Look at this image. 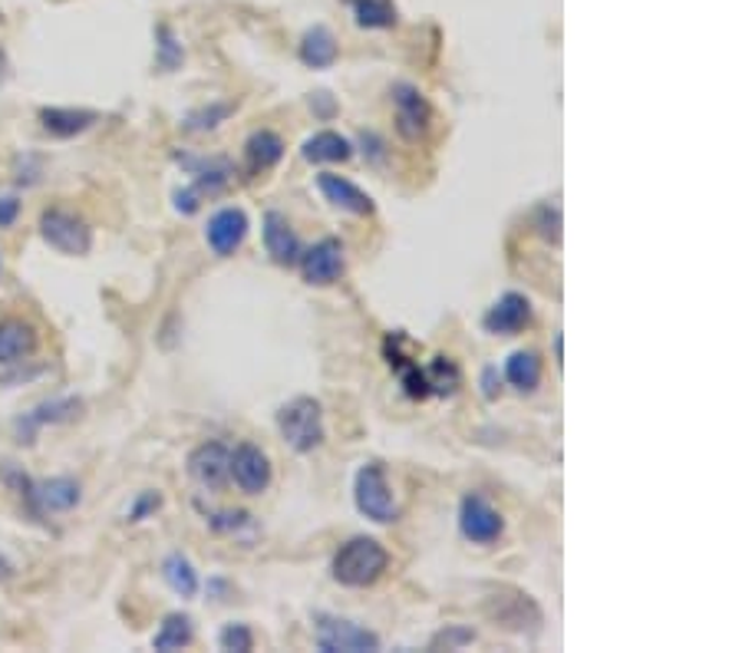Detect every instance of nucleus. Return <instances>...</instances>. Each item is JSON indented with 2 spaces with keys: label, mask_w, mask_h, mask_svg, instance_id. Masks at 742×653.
<instances>
[{
  "label": "nucleus",
  "mask_w": 742,
  "mask_h": 653,
  "mask_svg": "<svg viewBox=\"0 0 742 653\" xmlns=\"http://www.w3.org/2000/svg\"><path fill=\"white\" fill-rule=\"evenodd\" d=\"M390 565L386 548L377 538H350L334 558V578L343 588H370Z\"/></svg>",
  "instance_id": "1"
},
{
  "label": "nucleus",
  "mask_w": 742,
  "mask_h": 653,
  "mask_svg": "<svg viewBox=\"0 0 742 653\" xmlns=\"http://www.w3.org/2000/svg\"><path fill=\"white\" fill-rule=\"evenodd\" d=\"M277 429L284 436V443L307 456L314 453L320 443H324V413H320V403L310 400V396H297L291 403H284L277 410Z\"/></svg>",
  "instance_id": "2"
},
{
  "label": "nucleus",
  "mask_w": 742,
  "mask_h": 653,
  "mask_svg": "<svg viewBox=\"0 0 742 653\" xmlns=\"http://www.w3.org/2000/svg\"><path fill=\"white\" fill-rule=\"evenodd\" d=\"M353 499H357V509L370 519V522H380V525H390L400 519V505H396V496L390 489V479L383 472L380 462H367L360 472H357V482H353Z\"/></svg>",
  "instance_id": "3"
},
{
  "label": "nucleus",
  "mask_w": 742,
  "mask_h": 653,
  "mask_svg": "<svg viewBox=\"0 0 742 653\" xmlns=\"http://www.w3.org/2000/svg\"><path fill=\"white\" fill-rule=\"evenodd\" d=\"M40 235L50 248H56L59 254H69V258H83L92 248L89 225L79 215L63 211V208H46L40 215Z\"/></svg>",
  "instance_id": "4"
},
{
  "label": "nucleus",
  "mask_w": 742,
  "mask_h": 653,
  "mask_svg": "<svg viewBox=\"0 0 742 653\" xmlns=\"http://www.w3.org/2000/svg\"><path fill=\"white\" fill-rule=\"evenodd\" d=\"M459 532L472 542V545H492L502 538L505 532V519L502 512L482 499V496H466L459 505Z\"/></svg>",
  "instance_id": "5"
},
{
  "label": "nucleus",
  "mask_w": 742,
  "mask_h": 653,
  "mask_svg": "<svg viewBox=\"0 0 742 653\" xmlns=\"http://www.w3.org/2000/svg\"><path fill=\"white\" fill-rule=\"evenodd\" d=\"M317 647L324 653H377L380 638L367 628H357L353 621L320 618L317 621Z\"/></svg>",
  "instance_id": "6"
},
{
  "label": "nucleus",
  "mask_w": 742,
  "mask_h": 653,
  "mask_svg": "<svg viewBox=\"0 0 742 653\" xmlns=\"http://www.w3.org/2000/svg\"><path fill=\"white\" fill-rule=\"evenodd\" d=\"M301 264V274L307 284L314 287H327V284H337L347 271V258H343V244L337 238H324L317 241L314 248L301 251L297 258Z\"/></svg>",
  "instance_id": "7"
},
{
  "label": "nucleus",
  "mask_w": 742,
  "mask_h": 653,
  "mask_svg": "<svg viewBox=\"0 0 742 653\" xmlns=\"http://www.w3.org/2000/svg\"><path fill=\"white\" fill-rule=\"evenodd\" d=\"M393 106H396V132L406 142H419L429 129V102L426 96L410 86V83H396L393 86Z\"/></svg>",
  "instance_id": "8"
},
{
  "label": "nucleus",
  "mask_w": 742,
  "mask_h": 653,
  "mask_svg": "<svg viewBox=\"0 0 742 653\" xmlns=\"http://www.w3.org/2000/svg\"><path fill=\"white\" fill-rule=\"evenodd\" d=\"M482 327L495 337H515L532 327V301L519 291L502 294L482 317Z\"/></svg>",
  "instance_id": "9"
},
{
  "label": "nucleus",
  "mask_w": 742,
  "mask_h": 653,
  "mask_svg": "<svg viewBox=\"0 0 742 653\" xmlns=\"http://www.w3.org/2000/svg\"><path fill=\"white\" fill-rule=\"evenodd\" d=\"M188 476L201 489H221L231 479V449L225 443H201L188 456Z\"/></svg>",
  "instance_id": "10"
},
{
  "label": "nucleus",
  "mask_w": 742,
  "mask_h": 653,
  "mask_svg": "<svg viewBox=\"0 0 742 653\" xmlns=\"http://www.w3.org/2000/svg\"><path fill=\"white\" fill-rule=\"evenodd\" d=\"M231 479H234V486L244 496H261L271 486V462H268V456L258 446H251V443L238 446L231 453Z\"/></svg>",
  "instance_id": "11"
},
{
  "label": "nucleus",
  "mask_w": 742,
  "mask_h": 653,
  "mask_svg": "<svg viewBox=\"0 0 742 653\" xmlns=\"http://www.w3.org/2000/svg\"><path fill=\"white\" fill-rule=\"evenodd\" d=\"M20 496H26V502L40 512V515H53V512H69L73 505H79V482L56 476V479H43V482H30Z\"/></svg>",
  "instance_id": "12"
},
{
  "label": "nucleus",
  "mask_w": 742,
  "mask_h": 653,
  "mask_svg": "<svg viewBox=\"0 0 742 653\" xmlns=\"http://www.w3.org/2000/svg\"><path fill=\"white\" fill-rule=\"evenodd\" d=\"M248 235V215L241 208H221L208 218V228H205V238H208V248L218 254V258H228L241 248Z\"/></svg>",
  "instance_id": "13"
},
{
  "label": "nucleus",
  "mask_w": 742,
  "mask_h": 653,
  "mask_svg": "<svg viewBox=\"0 0 742 653\" xmlns=\"http://www.w3.org/2000/svg\"><path fill=\"white\" fill-rule=\"evenodd\" d=\"M317 188L324 192V198L334 205V208H340V211H350V215H360V218H367V215H373V198L363 192V188H357L350 178H343V175H334V172H320L317 175Z\"/></svg>",
  "instance_id": "14"
},
{
  "label": "nucleus",
  "mask_w": 742,
  "mask_h": 653,
  "mask_svg": "<svg viewBox=\"0 0 742 653\" xmlns=\"http://www.w3.org/2000/svg\"><path fill=\"white\" fill-rule=\"evenodd\" d=\"M264 248H268L271 261L281 264V268H291L301 258V241H297L291 221L281 211H268L264 215Z\"/></svg>",
  "instance_id": "15"
},
{
  "label": "nucleus",
  "mask_w": 742,
  "mask_h": 653,
  "mask_svg": "<svg viewBox=\"0 0 742 653\" xmlns=\"http://www.w3.org/2000/svg\"><path fill=\"white\" fill-rule=\"evenodd\" d=\"M36 330L26 320H0V367H13L23 363L26 357L36 353Z\"/></svg>",
  "instance_id": "16"
},
{
  "label": "nucleus",
  "mask_w": 742,
  "mask_h": 653,
  "mask_svg": "<svg viewBox=\"0 0 742 653\" xmlns=\"http://www.w3.org/2000/svg\"><path fill=\"white\" fill-rule=\"evenodd\" d=\"M96 119H99V112H92V109H59V106L40 109L43 129H46L50 135H59V139H69V135L86 132Z\"/></svg>",
  "instance_id": "17"
},
{
  "label": "nucleus",
  "mask_w": 742,
  "mask_h": 653,
  "mask_svg": "<svg viewBox=\"0 0 742 653\" xmlns=\"http://www.w3.org/2000/svg\"><path fill=\"white\" fill-rule=\"evenodd\" d=\"M281 155H284V142H281V135L271 132V129H258V132H251L248 142H244V162H248L251 172H268V168H274V165L281 162Z\"/></svg>",
  "instance_id": "18"
},
{
  "label": "nucleus",
  "mask_w": 742,
  "mask_h": 653,
  "mask_svg": "<svg viewBox=\"0 0 742 653\" xmlns=\"http://www.w3.org/2000/svg\"><path fill=\"white\" fill-rule=\"evenodd\" d=\"M337 40H334V33L327 30V26H314V30H307L304 33V40H301V59L310 66V69H327V66H334L337 63Z\"/></svg>",
  "instance_id": "19"
},
{
  "label": "nucleus",
  "mask_w": 742,
  "mask_h": 653,
  "mask_svg": "<svg viewBox=\"0 0 742 653\" xmlns=\"http://www.w3.org/2000/svg\"><path fill=\"white\" fill-rule=\"evenodd\" d=\"M301 155H304L307 162H347V159L353 155V145H350V139H343L340 132L324 129V132H317V135H310V139L304 142Z\"/></svg>",
  "instance_id": "20"
},
{
  "label": "nucleus",
  "mask_w": 742,
  "mask_h": 653,
  "mask_svg": "<svg viewBox=\"0 0 742 653\" xmlns=\"http://www.w3.org/2000/svg\"><path fill=\"white\" fill-rule=\"evenodd\" d=\"M505 377H509V383H512L519 393L538 390V383H542V360H538V353H535V350H519V353H512L509 363H505Z\"/></svg>",
  "instance_id": "21"
},
{
  "label": "nucleus",
  "mask_w": 742,
  "mask_h": 653,
  "mask_svg": "<svg viewBox=\"0 0 742 653\" xmlns=\"http://www.w3.org/2000/svg\"><path fill=\"white\" fill-rule=\"evenodd\" d=\"M162 578H165L168 588H172L175 595H182V598H195V595H198V575H195L192 562L182 558L178 552L168 555V558L162 562Z\"/></svg>",
  "instance_id": "22"
},
{
  "label": "nucleus",
  "mask_w": 742,
  "mask_h": 653,
  "mask_svg": "<svg viewBox=\"0 0 742 653\" xmlns=\"http://www.w3.org/2000/svg\"><path fill=\"white\" fill-rule=\"evenodd\" d=\"M192 644V618L188 614H168L159 628V634L152 638V647L162 653L182 651Z\"/></svg>",
  "instance_id": "23"
},
{
  "label": "nucleus",
  "mask_w": 742,
  "mask_h": 653,
  "mask_svg": "<svg viewBox=\"0 0 742 653\" xmlns=\"http://www.w3.org/2000/svg\"><path fill=\"white\" fill-rule=\"evenodd\" d=\"M350 3H353L357 23L367 30H390L400 20L393 0H350Z\"/></svg>",
  "instance_id": "24"
},
{
  "label": "nucleus",
  "mask_w": 742,
  "mask_h": 653,
  "mask_svg": "<svg viewBox=\"0 0 742 653\" xmlns=\"http://www.w3.org/2000/svg\"><path fill=\"white\" fill-rule=\"evenodd\" d=\"M426 380H429V393H439V396H452L459 387H462V370L456 367V360L449 357H436L426 370Z\"/></svg>",
  "instance_id": "25"
},
{
  "label": "nucleus",
  "mask_w": 742,
  "mask_h": 653,
  "mask_svg": "<svg viewBox=\"0 0 742 653\" xmlns=\"http://www.w3.org/2000/svg\"><path fill=\"white\" fill-rule=\"evenodd\" d=\"M76 413H79V400H53V403H40V406L26 416V426L63 423V420H73Z\"/></svg>",
  "instance_id": "26"
},
{
  "label": "nucleus",
  "mask_w": 742,
  "mask_h": 653,
  "mask_svg": "<svg viewBox=\"0 0 742 653\" xmlns=\"http://www.w3.org/2000/svg\"><path fill=\"white\" fill-rule=\"evenodd\" d=\"M231 109L234 106H228V102H215V106H205V109H198V112H192L188 119H185V129H192V132H205V129H215L221 119H228L231 116Z\"/></svg>",
  "instance_id": "27"
},
{
  "label": "nucleus",
  "mask_w": 742,
  "mask_h": 653,
  "mask_svg": "<svg viewBox=\"0 0 742 653\" xmlns=\"http://www.w3.org/2000/svg\"><path fill=\"white\" fill-rule=\"evenodd\" d=\"M218 644H221V651L248 653L254 647V634H251L248 624H228V628L218 634Z\"/></svg>",
  "instance_id": "28"
},
{
  "label": "nucleus",
  "mask_w": 742,
  "mask_h": 653,
  "mask_svg": "<svg viewBox=\"0 0 742 653\" xmlns=\"http://www.w3.org/2000/svg\"><path fill=\"white\" fill-rule=\"evenodd\" d=\"M155 36H159V56H155V63H159L162 69H175V66L182 63V46H178V40L172 36L168 26H159Z\"/></svg>",
  "instance_id": "29"
},
{
  "label": "nucleus",
  "mask_w": 742,
  "mask_h": 653,
  "mask_svg": "<svg viewBox=\"0 0 742 653\" xmlns=\"http://www.w3.org/2000/svg\"><path fill=\"white\" fill-rule=\"evenodd\" d=\"M535 225H538V235L552 244L561 241V211L552 208V205H542L538 215H535Z\"/></svg>",
  "instance_id": "30"
},
{
  "label": "nucleus",
  "mask_w": 742,
  "mask_h": 653,
  "mask_svg": "<svg viewBox=\"0 0 742 653\" xmlns=\"http://www.w3.org/2000/svg\"><path fill=\"white\" fill-rule=\"evenodd\" d=\"M476 641V631H469V628H452V631H443L436 641H433V647L436 644H446V651H459V647H466V644H472Z\"/></svg>",
  "instance_id": "31"
},
{
  "label": "nucleus",
  "mask_w": 742,
  "mask_h": 653,
  "mask_svg": "<svg viewBox=\"0 0 742 653\" xmlns=\"http://www.w3.org/2000/svg\"><path fill=\"white\" fill-rule=\"evenodd\" d=\"M159 505H162V496H159V492H142V496H139V502L129 509V522H142V519H145V515H152Z\"/></svg>",
  "instance_id": "32"
},
{
  "label": "nucleus",
  "mask_w": 742,
  "mask_h": 653,
  "mask_svg": "<svg viewBox=\"0 0 742 653\" xmlns=\"http://www.w3.org/2000/svg\"><path fill=\"white\" fill-rule=\"evenodd\" d=\"M198 202H201V195L195 188H178L175 192V208L185 211V215H195L198 211Z\"/></svg>",
  "instance_id": "33"
},
{
  "label": "nucleus",
  "mask_w": 742,
  "mask_h": 653,
  "mask_svg": "<svg viewBox=\"0 0 742 653\" xmlns=\"http://www.w3.org/2000/svg\"><path fill=\"white\" fill-rule=\"evenodd\" d=\"M499 390H502L499 370H495V367H485V370H482V396H485V400H499Z\"/></svg>",
  "instance_id": "34"
},
{
  "label": "nucleus",
  "mask_w": 742,
  "mask_h": 653,
  "mask_svg": "<svg viewBox=\"0 0 742 653\" xmlns=\"http://www.w3.org/2000/svg\"><path fill=\"white\" fill-rule=\"evenodd\" d=\"M20 215V202L13 195H0V228H10Z\"/></svg>",
  "instance_id": "35"
},
{
  "label": "nucleus",
  "mask_w": 742,
  "mask_h": 653,
  "mask_svg": "<svg viewBox=\"0 0 742 653\" xmlns=\"http://www.w3.org/2000/svg\"><path fill=\"white\" fill-rule=\"evenodd\" d=\"M555 360H558V367L565 363V340H561V334L555 337Z\"/></svg>",
  "instance_id": "36"
}]
</instances>
